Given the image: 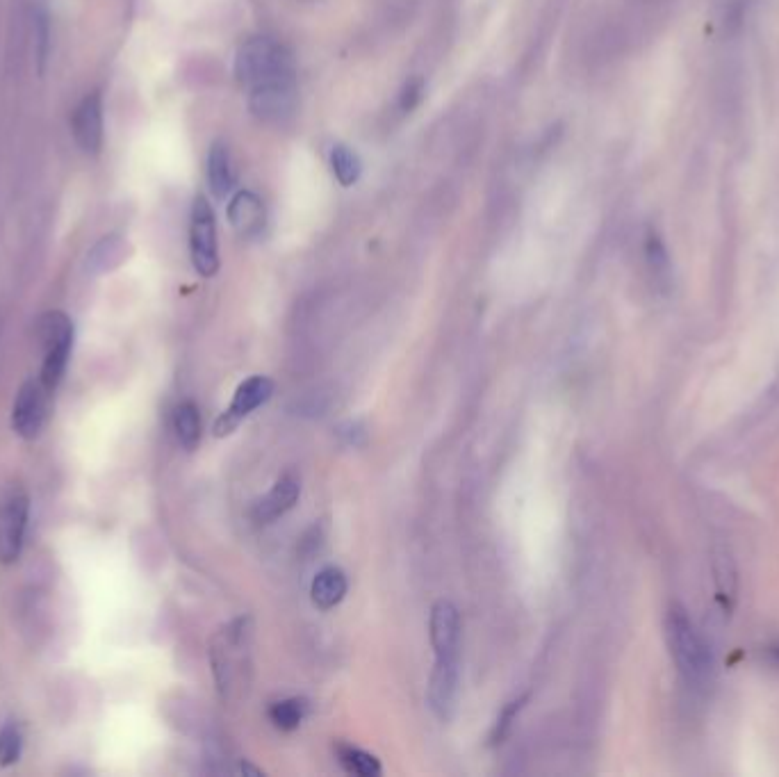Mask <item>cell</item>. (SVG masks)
<instances>
[{"label":"cell","instance_id":"8","mask_svg":"<svg viewBox=\"0 0 779 777\" xmlns=\"http://www.w3.org/2000/svg\"><path fill=\"white\" fill-rule=\"evenodd\" d=\"M429 636L436 659H458L461 650V616L458 609L447 600L436 602L431 609Z\"/></svg>","mask_w":779,"mask_h":777},{"label":"cell","instance_id":"24","mask_svg":"<svg viewBox=\"0 0 779 777\" xmlns=\"http://www.w3.org/2000/svg\"><path fill=\"white\" fill-rule=\"evenodd\" d=\"M422 98V80H410V83L404 87L401 92V108L404 110H413Z\"/></svg>","mask_w":779,"mask_h":777},{"label":"cell","instance_id":"20","mask_svg":"<svg viewBox=\"0 0 779 777\" xmlns=\"http://www.w3.org/2000/svg\"><path fill=\"white\" fill-rule=\"evenodd\" d=\"M303 716H306V702L297 698L276 702V705L269 709L272 723L278 727V730H285V732L297 730L303 721Z\"/></svg>","mask_w":779,"mask_h":777},{"label":"cell","instance_id":"22","mask_svg":"<svg viewBox=\"0 0 779 777\" xmlns=\"http://www.w3.org/2000/svg\"><path fill=\"white\" fill-rule=\"evenodd\" d=\"M35 37H37V62L39 71H44V62L48 57V39H51V26H48V14L39 10L35 14Z\"/></svg>","mask_w":779,"mask_h":777},{"label":"cell","instance_id":"13","mask_svg":"<svg viewBox=\"0 0 779 777\" xmlns=\"http://www.w3.org/2000/svg\"><path fill=\"white\" fill-rule=\"evenodd\" d=\"M643 253H645V263L647 269H650V276L656 288L668 290L670 278H672V267H670V256L666 249V242L659 235L656 228H647L645 237H643Z\"/></svg>","mask_w":779,"mask_h":777},{"label":"cell","instance_id":"18","mask_svg":"<svg viewBox=\"0 0 779 777\" xmlns=\"http://www.w3.org/2000/svg\"><path fill=\"white\" fill-rule=\"evenodd\" d=\"M338 759L340 764L344 766V771L351 773V775H360V777H374L381 773V764L379 759H376L374 755H369V752L360 750V748H354V746H338Z\"/></svg>","mask_w":779,"mask_h":777},{"label":"cell","instance_id":"17","mask_svg":"<svg viewBox=\"0 0 779 777\" xmlns=\"http://www.w3.org/2000/svg\"><path fill=\"white\" fill-rule=\"evenodd\" d=\"M123 253H126V244H123L121 237L108 235L96 244L92 253H89L87 265H89V269H92V272H108V269L121 263Z\"/></svg>","mask_w":779,"mask_h":777},{"label":"cell","instance_id":"15","mask_svg":"<svg viewBox=\"0 0 779 777\" xmlns=\"http://www.w3.org/2000/svg\"><path fill=\"white\" fill-rule=\"evenodd\" d=\"M233 167H231V153L224 144H212L208 155V183L210 190L219 199L233 190Z\"/></svg>","mask_w":779,"mask_h":777},{"label":"cell","instance_id":"10","mask_svg":"<svg viewBox=\"0 0 779 777\" xmlns=\"http://www.w3.org/2000/svg\"><path fill=\"white\" fill-rule=\"evenodd\" d=\"M458 698V659H436L429 680V707L440 721H449Z\"/></svg>","mask_w":779,"mask_h":777},{"label":"cell","instance_id":"7","mask_svg":"<svg viewBox=\"0 0 779 777\" xmlns=\"http://www.w3.org/2000/svg\"><path fill=\"white\" fill-rule=\"evenodd\" d=\"M274 392V383L267 379V376H251L244 383H240V388L235 390V397L231 406L226 408L224 413L215 424V436H228L233 433L237 424H240L246 415L256 411L258 406H262L272 397Z\"/></svg>","mask_w":779,"mask_h":777},{"label":"cell","instance_id":"9","mask_svg":"<svg viewBox=\"0 0 779 777\" xmlns=\"http://www.w3.org/2000/svg\"><path fill=\"white\" fill-rule=\"evenodd\" d=\"M73 137L82 153L96 155L103 144V101L96 92L87 94L73 110Z\"/></svg>","mask_w":779,"mask_h":777},{"label":"cell","instance_id":"3","mask_svg":"<svg viewBox=\"0 0 779 777\" xmlns=\"http://www.w3.org/2000/svg\"><path fill=\"white\" fill-rule=\"evenodd\" d=\"M73 322L69 315H64L62 310H51L39 320V338L41 347H44V363H41L39 381L44 383V388L51 392L60 386L64 372H67L69 356L73 349Z\"/></svg>","mask_w":779,"mask_h":777},{"label":"cell","instance_id":"19","mask_svg":"<svg viewBox=\"0 0 779 777\" xmlns=\"http://www.w3.org/2000/svg\"><path fill=\"white\" fill-rule=\"evenodd\" d=\"M331 167H333V174L340 181V185L349 187L358 181L360 160H358V155L349 149V146H344V144L333 146Z\"/></svg>","mask_w":779,"mask_h":777},{"label":"cell","instance_id":"2","mask_svg":"<svg viewBox=\"0 0 779 777\" xmlns=\"http://www.w3.org/2000/svg\"><path fill=\"white\" fill-rule=\"evenodd\" d=\"M235 76L249 94L267 87L294 85V60L276 39L253 37L237 51Z\"/></svg>","mask_w":779,"mask_h":777},{"label":"cell","instance_id":"4","mask_svg":"<svg viewBox=\"0 0 779 777\" xmlns=\"http://www.w3.org/2000/svg\"><path fill=\"white\" fill-rule=\"evenodd\" d=\"M30 497L23 486L7 488L0 497V563L19 561L26 543Z\"/></svg>","mask_w":779,"mask_h":777},{"label":"cell","instance_id":"6","mask_svg":"<svg viewBox=\"0 0 779 777\" xmlns=\"http://www.w3.org/2000/svg\"><path fill=\"white\" fill-rule=\"evenodd\" d=\"M51 392L44 388L39 379H30L16 392L12 408V429L23 440H35L46 422V408Z\"/></svg>","mask_w":779,"mask_h":777},{"label":"cell","instance_id":"5","mask_svg":"<svg viewBox=\"0 0 779 777\" xmlns=\"http://www.w3.org/2000/svg\"><path fill=\"white\" fill-rule=\"evenodd\" d=\"M190 249L194 269L201 276L210 278L219 272V249H217V222L215 210L205 196H196L192 206L190 224Z\"/></svg>","mask_w":779,"mask_h":777},{"label":"cell","instance_id":"14","mask_svg":"<svg viewBox=\"0 0 779 777\" xmlns=\"http://www.w3.org/2000/svg\"><path fill=\"white\" fill-rule=\"evenodd\" d=\"M344 595H347V577H344V572L338 568H324L315 577L313 586H310L313 604L322 611L338 607L344 600Z\"/></svg>","mask_w":779,"mask_h":777},{"label":"cell","instance_id":"16","mask_svg":"<svg viewBox=\"0 0 779 777\" xmlns=\"http://www.w3.org/2000/svg\"><path fill=\"white\" fill-rule=\"evenodd\" d=\"M174 431L178 443L185 449H192L199 445L201 440V413L196 404L183 402L174 408Z\"/></svg>","mask_w":779,"mask_h":777},{"label":"cell","instance_id":"1","mask_svg":"<svg viewBox=\"0 0 779 777\" xmlns=\"http://www.w3.org/2000/svg\"><path fill=\"white\" fill-rule=\"evenodd\" d=\"M666 639L679 677L691 691H707L713 677V654L688 613L672 604L666 616Z\"/></svg>","mask_w":779,"mask_h":777},{"label":"cell","instance_id":"21","mask_svg":"<svg viewBox=\"0 0 779 777\" xmlns=\"http://www.w3.org/2000/svg\"><path fill=\"white\" fill-rule=\"evenodd\" d=\"M23 752V734L16 723H7L0 730V766L10 768L21 759Z\"/></svg>","mask_w":779,"mask_h":777},{"label":"cell","instance_id":"23","mask_svg":"<svg viewBox=\"0 0 779 777\" xmlns=\"http://www.w3.org/2000/svg\"><path fill=\"white\" fill-rule=\"evenodd\" d=\"M520 707H522V700L511 702V705H508V707L504 709V714L499 716L497 727H495V736H492V739H495V743H497V741H502L504 736H506V732L511 730V723H513L515 714H518V711H520Z\"/></svg>","mask_w":779,"mask_h":777},{"label":"cell","instance_id":"12","mask_svg":"<svg viewBox=\"0 0 779 777\" xmlns=\"http://www.w3.org/2000/svg\"><path fill=\"white\" fill-rule=\"evenodd\" d=\"M228 219L237 233L253 237L265 226V206L253 192H237L228 206Z\"/></svg>","mask_w":779,"mask_h":777},{"label":"cell","instance_id":"11","mask_svg":"<svg viewBox=\"0 0 779 777\" xmlns=\"http://www.w3.org/2000/svg\"><path fill=\"white\" fill-rule=\"evenodd\" d=\"M299 493H301L299 479L294 477V474H283V477L276 481V486L269 490L265 500L258 502L256 520L272 522L276 518H281V515H285L294 504H297Z\"/></svg>","mask_w":779,"mask_h":777}]
</instances>
